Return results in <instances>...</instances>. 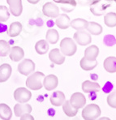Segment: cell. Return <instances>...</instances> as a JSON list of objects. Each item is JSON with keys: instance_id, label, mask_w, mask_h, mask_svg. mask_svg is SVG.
Listing matches in <instances>:
<instances>
[{"instance_id": "1", "label": "cell", "mask_w": 116, "mask_h": 120, "mask_svg": "<svg viewBox=\"0 0 116 120\" xmlns=\"http://www.w3.org/2000/svg\"><path fill=\"white\" fill-rule=\"evenodd\" d=\"M45 76V74L41 71L33 72V74L31 73V75L26 80V87L34 91L40 90L43 87V79Z\"/></svg>"}, {"instance_id": "2", "label": "cell", "mask_w": 116, "mask_h": 120, "mask_svg": "<svg viewBox=\"0 0 116 120\" xmlns=\"http://www.w3.org/2000/svg\"><path fill=\"white\" fill-rule=\"evenodd\" d=\"M111 3L112 0H93L90 4V11L96 16H100L110 7Z\"/></svg>"}, {"instance_id": "3", "label": "cell", "mask_w": 116, "mask_h": 120, "mask_svg": "<svg viewBox=\"0 0 116 120\" xmlns=\"http://www.w3.org/2000/svg\"><path fill=\"white\" fill-rule=\"evenodd\" d=\"M101 114V108L97 104H89L83 107L81 115L85 120H94L99 118Z\"/></svg>"}, {"instance_id": "4", "label": "cell", "mask_w": 116, "mask_h": 120, "mask_svg": "<svg viewBox=\"0 0 116 120\" xmlns=\"http://www.w3.org/2000/svg\"><path fill=\"white\" fill-rule=\"evenodd\" d=\"M77 50L75 42L71 38H65L60 41V51L64 56H73Z\"/></svg>"}, {"instance_id": "5", "label": "cell", "mask_w": 116, "mask_h": 120, "mask_svg": "<svg viewBox=\"0 0 116 120\" xmlns=\"http://www.w3.org/2000/svg\"><path fill=\"white\" fill-rule=\"evenodd\" d=\"M35 70V63L33 60L25 59L18 65V71L23 75H29Z\"/></svg>"}, {"instance_id": "6", "label": "cell", "mask_w": 116, "mask_h": 120, "mask_svg": "<svg viewBox=\"0 0 116 120\" xmlns=\"http://www.w3.org/2000/svg\"><path fill=\"white\" fill-rule=\"evenodd\" d=\"M73 39L80 45H87L92 41V37L90 33L84 30H78L74 33Z\"/></svg>"}, {"instance_id": "7", "label": "cell", "mask_w": 116, "mask_h": 120, "mask_svg": "<svg viewBox=\"0 0 116 120\" xmlns=\"http://www.w3.org/2000/svg\"><path fill=\"white\" fill-rule=\"evenodd\" d=\"M14 99L19 103H27L32 98V93L26 88H18L14 92Z\"/></svg>"}, {"instance_id": "8", "label": "cell", "mask_w": 116, "mask_h": 120, "mask_svg": "<svg viewBox=\"0 0 116 120\" xmlns=\"http://www.w3.org/2000/svg\"><path fill=\"white\" fill-rule=\"evenodd\" d=\"M42 13L50 18H57L59 15V8L55 3L47 2L42 7Z\"/></svg>"}, {"instance_id": "9", "label": "cell", "mask_w": 116, "mask_h": 120, "mask_svg": "<svg viewBox=\"0 0 116 120\" xmlns=\"http://www.w3.org/2000/svg\"><path fill=\"white\" fill-rule=\"evenodd\" d=\"M70 104L74 107V108L77 109H81L86 104V98L85 96L83 93H80V92H76L74 93L70 98Z\"/></svg>"}, {"instance_id": "10", "label": "cell", "mask_w": 116, "mask_h": 120, "mask_svg": "<svg viewBox=\"0 0 116 120\" xmlns=\"http://www.w3.org/2000/svg\"><path fill=\"white\" fill-rule=\"evenodd\" d=\"M7 3L9 5L10 12L15 17H18L22 14L23 5L22 0H7Z\"/></svg>"}, {"instance_id": "11", "label": "cell", "mask_w": 116, "mask_h": 120, "mask_svg": "<svg viewBox=\"0 0 116 120\" xmlns=\"http://www.w3.org/2000/svg\"><path fill=\"white\" fill-rule=\"evenodd\" d=\"M59 84V79L55 75H48L43 79V87L47 91H52L56 89Z\"/></svg>"}, {"instance_id": "12", "label": "cell", "mask_w": 116, "mask_h": 120, "mask_svg": "<svg viewBox=\"0 0 116 120\" xmlns=\"http://www.w3.org/2000/svg\"><path fill=\"white\" fill-rule=\"evenodd\" d=\"M49 59L53 63L57 65H61L65 62V56L62 54L60 50L58 48L53 49L49 53Z\"/></svg>"}, {"instance_id": "13", "label": "cell", "mask_w": 116, "mask_h": 120, "mask_svg": "<svg viewBox=\"0 0 116 120\" xmlns=\"http://www.w3.org/2000/svg\"><path fill=\"white\" fill-rule=\"evenodd\" d=\"M82 90L84 93H97L101 89V86L98 83L94 82V81L85 80L82 83L81 85Z\"/></svg>"}, {"instance_id": "14", "label": "cell", "mask_w": 116, "mask_h": 120, "mask_svg": "<svg viewBox=\"0 0 116 120\" xmlns=\"http://www.w3.org/2000/svg\"><path fill=\"white\" fill-rule=\"evenodd\" d=\"M50 103L54 106H61L66 101L65 94L62 91H55L50 96Z\"/></svg>"}, {"instance_id": "15", "label": "cell", "mask_w": 116, "mask_h": 120, "mask_svg": "<svg viewBox=\"0 0 116 120\" xmlns=\"http://www.w3.org/2000/svg\"><path fill=\"white\" fill-rule=\"evenodd\" d=\"M33 110V108L29 104L24 103H17L14 106V114L16 117H20L21 115L27 113H31Z\"/></svg>"}, {"instance_id": "16", "label": "cell", "mask_w": 116, "mask_h": 120, "mask_svg": "<svg viewBox=\"0 0 116 120\" xmlns=\"http://www.w3.org/2000/svg\"><path fill=\"white\" fill-rule=\"evenodd\" d=\"M55 24L60 29H67L71 26V20L67 14H61L56 19Z\"/></svg>"}, {"instance_id": "17", "label": "cell", "mask_w": 116, "mask_h": 120, "mask_svg": "<svg viewBox=\"0 0 116 120\" xmlns=\"http://www.w3.org/2000/svg\"><path fill=\"white\" fill-rule=\"evenodd\" d=\"M12 68L8 63H3L0 66V83L6 82L10 78Z\"/></svg>"}, {"instance_id": "18", "label": "cell", "mask_w": 116, "mask_h": 120, "mask_svg": "<svg viewBox=\"0 0 116 120\" xmlns=\"http://www.w3.org/2000/svg\"><path fill=\"white\" fill-rule=\"evenodd\" d=\"M24 52L20 46H13L11 48L9 52V57L13 62H19L24 58Z\"/></svg>"}, {"instance_id": "19", "label": "cell", "mask_w": 116, "mask_h": 120, "mask_svg": "<svg viewBox=\"0 0 116 120\" xmlns=\"http://www.w3.org/2000/svg\"><path fill=\"white\" fill-rule=\"evenodd\" d=\"M103 68L109 73L116 72V57L110 56L107 57L103 62Z\"/></svg>"}, {"instance_id": "20", "label": "cell", "mask_w": 116, "mask_h": 120, "mask_svg": "<svg viewBox=\"0 0 116 120\" xmlns=\"http://www.w3.org/2000/svg\"><path fill=\"white\" fill-rule=\"evenodd\" d=\"M98 54H99V48L97 45H92L85 49L84 57L89 60H96Z\"/></svg>"}, {"instance_id": "21", "label": "cell", "mask_w": 116, "mask_h": 120, "mask_svg": "<svg viewBox=\"0 0 116 120\" xmlns=\"http://www.w3.org/2000/svg\"><path fill=\"white\" fill-rule=\"evenodd\" d=\"M22 24L20 22H19V21H15V22H13L11 24L7 33L11 38H15V37H17L18 35H20V33L22 32Z\"/></svg>"}, {"instance_id": "22", "label": "cell", "mask_w": 116, "mask_h": 120, "mask_svg": "<svg viewBox=\"0 0 116 120\" xmlns=\"http://www.w3.org/2000/svg\"><path fill=\"white\" fill-rule=\"evenodd\" d=\"M88 24H89V21L84 20V19L77 18L71 20V27L75 29L76 31L86 29L88 27Z\"/></svg>"}, {"instance_id": "23", "label": "cell", "mask_w": 116, "mask_h": 120, "mask_svg": "<svg viewBox=\"0 0 116 120\" xmlns=\"http://www.w3.org/2000/svg\"><path fill=\"white\" fill-rule=\"evenodd\" d=\"M54 3H57L61 4V8H63L64 5L66 6L63 8V11L66 12H70L73 11V8L76 7V1L75 0H53Z\"/></svg>"}, {"instance_id": "24", "label": "cell", "mask_w": 116, "mask_h": 120, "mask_svg": "<svg viewBox=\"0 0 116 120\" xmlns=\"http://www.w3.org/2000/svg\"><path fill=\"white\" fill-rule=\"evenodd\" d=\"M49 43L46 40H40L35 45V50L40 55L45 54L49 50Z\"/></svg>"}, {"instance_id": "25", "label": "cell", "mask_w": 116, "mask_h": 120, "mask_svg": "<svg viewBox=\"0 0 116 120\" xmlns=\"http://www.w3.org/2000/svg\"><path fill=\"white\" fill-rule=\"evenodd\" d=\"M12 117V110L5 103H0V119L3 120H9Z\"/></svg>"}, {"instance_id": "26", "label": "cell", "mask_w": 116, "mask_h": 120, "mask_svg": "<svg viewBox=\"0 0 116 120\" xmlns=\"http://www.w3.org/2000/svg\"><path fill=\"white\" fill-rule=\"evenodd\" d=\"M59 34L58 31L54 29H49L45 34V40L50 44H56L59 41Z\"/></svg>"}, {"instance_id": "27", "label": "cell", "mask_w": 116, "mask_h": 120, "mask_svg": "<svg viewBox=\"0 0 116 120\" xmlns=\"http://www.w3.org/2000/svg\"><path fill=\"white\" fill-rule=\"evenodd\" d=\"M80 65L81 69H83L84 71H91L94 70L97 67V60H89L83 57L80 59Z\"/></svg>"}, {"instance_id": "28", "label": "cell", "mask_w": 116, "mask_h": 120, "mask_svg": "<svg viewBox=\"0 0 116 120\" xmlns=\"http://www.w3.org/2000/svg\"><path fill=\"white\" fill-rule=\"evenodd\" d=\"M88 32H89L90 34L92 35H95V36H98V35L101 34L103 29L102 27H101V24H97L96 22H94V21H91V22H89V24H88V27L86 29Z\"/></svg>"}, {"instance_id": "29", "label": "cell", "mask_w": 116, "mask_h": 120, "mask_svg": "<svg viewBox=\"0 0 116 120\" xmlns=\"http://www.w3.org/2000/svg\"><path fill=\"white\" fill-rule=\"evenodd\" d=\"M62 106L63 112L67 117H75L77 114V113H78V110L74 108L72 105L70 104L69 101H65L64 103L62 105Z\"/></svg>"}, {"instance_id": "30", "label": "cell", "mask_w": 116, "mask_h": 120, "mask_svg": "<svg viewBox=\"0 0 116 120\" xmlns=\"http://www.w3.org/2000/svg\"><path fill=\"white\" fill-rule=\"evenodd\" d=\"M104 23L109 28L116 27V13L109 12L104 15Z\"/></svg>"}, {"instance_id": "31", "label": "cell", "mask_w": 116, "mask_h": 120, "mask_svg": "<svg viewBox=\"0 0 116 120\" xmlns=\"http://www.w3.org/2000/svg\"><path fill=\"white\" fill-rule=\"evenodd\" d=\"M10 50L9 43L5 40H0V57H6L9 54Z\"/></svg>"}, {"instance_id": "32", "label": "cell", "mask_w": 116, "mask_h": 120, "mask_svg": "<svg viewBox=\"0 0 116 120\" xmlns=\"http://www.w3.org/2000/svg\"><path fill=\"white\" fill-rule=\"evenodd\" d=\"M10 17L9 9L5 6L0 5V23L6 22Z\"/></svg>"}, {"instance_id": "33", "label": "cell", "mask_w": 116, "mask_h": 120, "mask_svg": "<svg viewBox=\"0 0 116 120\" xmlns=\"http://www.w3.org/2000/svg\"><path fill=\"white\" fill-rule=\"evenodd\" d=\"M106 101L109 106H110L111 108L116 109V91H114L112 93H109Z\"/></svg>"}, {"instance_id": "34", "label": "cell", "mask_w": 116, "mask_h": 120, "mask_svg": "<svg viewBox=\"0 0 116 120\" xmlns=\"http://www.w3.org/2000/svg\"><path fill=\"white\" fill-rule=\"evenodd\" d=\"M116 43V40L115 38V37L113 35H107L104 38V44L106 45L107 46H112Z\"/></svg>"}, {"instance_id": "35", "label": "cell", "mask_w": 116, "mask_h": 120, "mask_svg": "<svg viewBox=\"0 0 116 120\" xmlns=\"http://www.w3.org/2000/svg\"><path fill=\"white\" fill-rule=\"evenodd\" d=\"M112 89H113L112 84L110 82H107V83H105L104 87H103V91H104L105 93H109L110 92V90H112Z\"/></svg>"}, {"instance_id": "36", "label": "cell", "mask_w": 116, "mask_h": 120, "mask_svg": "<svg viewBox=\"0 0 116 120\" xmlns=\"http://www.w3.org/2000/svg\"><path fill=\"white\" fill-rule=\"evenodd\" d=\"M20 119L22 120H24V119H30V120H33L34 119V118H33V116H32L30 114V113H27V114H23V115L20 116Z\"/></svg>"}, {"instance_id": "37", "label": "cell", "mask_w": 116, "mask_h": 120, "mask_svg": "<svg viewBox=\"0 0 116 120\" xmlns=\"http://www.w3.org/2000/svg\"><path fill=\"white\" fill-rule=\"evenodd\" d=\"M27 1L31 4H37V3H39L40 0H27Z\"/></svg>"}, {"instance_id": "38", "label": "cell", "mask_w": 116, "mask_h": 120, "mask_svg": "<svg viewBox=\"0 0 116 120\" xmlns=\"http://www.w3.org/2000/svg\"><path fill=\"white\" fill-rule=\"evenodd\" d=\"M101 119V120H102V119H109V118H101V119Z\"/></svg>"}, {"instance_id": "39", "label": "cell", "mask_w": 116, "mask_h": 120, "mask_svg": "<svg viewBox=\"0 0 116 120\" xmlns=\"http://www.w3.org/2000/svg\"><path fill=\"white\" fill-rule=\"evenodd\" d=\"M114 1H115V3H116V0H114Z\"/></svg>"}]
</instances>
